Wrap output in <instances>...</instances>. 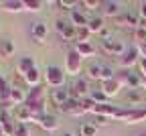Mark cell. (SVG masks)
<instances>
[{
  "label": "cell",
  "mask_w": 146,
  "mask_h": 136,
  "mask_svg": "<svg viewBox=\"0 0 146 136\" xmlns=\"http://www.w3.org/2000/svg\"><path fill=\"white\" fill-rule=\"evenodd\" d=\"M14 53V43L10 39H4V41H0V55L2 57H10Z\"/></svg>",
  "instance_id": "cell-27"
},
{
  "label": "cell",
  "mask_w": 146,
  "mask_h": 136,
  "mask_svg": "<svg viewBox=\"0 0 146 136\" xmlns=\"http://www.w3.org/2000/svg\"><path fill=\"white\" fill-rule=\"evenodd\" d=\"M8 102H10V104H14L16 108H18V106H25V104H27V93H25L23 89L14 87V89L10 91V98H8Z\"/></svg>",
  "instance_id": "cell-20"
},
{
  "label": "cell",
  "mask_w": 146,
  "mask_h": 136,
  "mask_svg": "<svg viewBox=\"0 0 146 136\" xmlns=\"http://www.w3.org/2000/svg\"><path fill=\"white\" fill-rule=\"evenodd\" d=\"M45 37H47V25L41 21H35L31 23V39L36 45H43L45 43Z\"/></svg>",
  "instance_id": "cell-8"
},
{
  "label": "cell",
  "mask_w": 146,
  "mask_h": 136,
  "mask_svg": "<svg viewBox=\"0 0 146 136\" xmlns=\"http://www.w3.org/2000/svg\"><path fill=\"white\" fill-rule=\"evenodd\" d=\"M12 136H31V124L16 122V124H14V134H12Z\"/></svg>",
  "instance_id": "cell-29"
},
{
  "label": "cell",
  "mask_w": 146,
  "mask_h": 136,
  "mask_svg": "<svg viewBox=\"0 0 146 136\" xmlns=\"http://www.w3.org/2000/svg\"><path fill=\"white\" fill-rule=\"evenodd\" d=\"M89 100L94 102V104H108V95L102 91V89H94L89 95Z\"/></svg>",
  "instance_id": "cell-30"
},
{
  "label": "cell",
  "mask_w": 146,
  "mask_h": 136,
  "mask_svg": "<svg viewBox=\"0 0 146 136\" xmlns=\"http://www.w3.org/2000/svg\"><path fill=\"white\" fill-rule=\"evenodd\" d=\"M138 136H146V132H140V134H138Z\"/></svg>",
  "instance_id": "cell-40"
},
{
  "label": "cell",
  "mask_w": 146,
  "mask_h": 136,
  "mask_svg": "<svg viewBox=\"0 0 146 136\" xmlns=\"http://www.w3.org/2000/svg\"><path fill=\"white\" fill-rule=\"evenodd\" d=\"M49 100H51V104L63 108V106L71 100V93H69V89H65V87H57V89H51Z\"/></svg>",
  "instance_id": "cell-7"
},
{
  "label": "cell",
  "mask_w": 146,
  "mask_h": 136,
  "mask_svg": "<svg viewBox=\"0 0 146 136\" xmlns=\"http://www.w3.org/2000/svg\"><path fill=\"white\" fill-rule=\"evenodd\" d=\"M71 23L75 25V27H87L89 18H87L79 8H73V10H71Z\"/></svg>",
  "instance_id": "cell-21"
},
{
  "label": "cell",
  "mask_w": 146,
  "mask_h": 136,
  "mask_svg": "<svg viewBox=\"0 0 146 136\" xmlns=\"http://www.w3.org/2000/svg\"><path fill=\"white\" fill-rule=\"evenodd\" d=\"M138 49H140V53L146 57V43H140V45H138Z\"/></svg>",
  "instance_id": "cell-37"
},
{
  "label": "cell",
  "mask_w": 146,
  "mask_h": 136,
  "mask_svg": "<svg viewBox=\"0 0 146 136\" xmlns=\"http://www.w3.org/2000/svg\"><path fill=\"white\" fill-rule=\"evenodd\" d=\"M140 59H138V49L136 47H128V51H126V55L122 57V65L124 67H132L134 63H138Z\"/></svg>",
  "instance_id": "cell-18"
},
{
  "label": "cell",
  "mask_w": 146,
  "mask_h": 136,
  "mask_svg": "<svg viewBox=\"0 0 146 136\" xmlns=\"http://www.w3.org/2000/svg\"><path fill=\"white\" fill-rule=\"evenodd\" d=\"M96 132H98L96 124H83L79 128V136H96Z\"/></svg>",
  "instance_id": "cell-32"
},
{
  "label": "cell",
  "mask_w": 146,
  "mask_h": 136,
  "mask_svg": "<svg viewBox=\"0 0 146 136\" xmlns=\"http://www.w3.org/2000/svg\"><path fill=\"white\" fill-rule=\"evenodd\" d=\"M138 67H140L142 73H146V57H142V59L138 61Z\"/></svg>",
  "instance_id": "cell-36"
},
{
  "label": "cell",
  "mask_w": 146,
  "mask_h": 136,
  "mask_svg": "<svg viewBox=\"0 0 146 136\" xmlns=\"http://www.w3.org/2000/svg\"><path fill=\"white\" fill-rule=\"evenodd\" d=\"M81 59H83V57H81L75 49L69 51V53H67V61H65V73L77 75V73H79V67H81Z\"/></svg>",
  "instance_id": "cell-4"
},
{
  "label": "cell",
  "mask_w": 146,
  "mask_h": 136,
  "mask_svg": "<svg viewBox=\"0 0 146 136\" xmlns=\"http://www.w3.org/2000/svg\"><path fill=\"white\" fill-rule=\"evenodd\" d=\"M126 102H128V106H132V108H140L144 104L142 89H128L126 91Z\"/></svg>",
  "instance_id": "cell-13"
},
{
  "label": "cell",
  "mask_w": 146,
  "mask_h": 136,
  "mask_svg": "<svg viewBox=\"0 0 146 136\" xmlns=\"http://www.w3.org/2000/svg\"><path fill=\"white\" fill-rule=\"evenodd\" d=\"M63 136H75V134H71V132H65V134H63Z\"/></svg>",
  "instance_id": "cell-39"
},
{
  "label": "cell",
  "mask_w": 146,
  "mask_h": 136,
  "mask_svg": "<svg viewBox=\"0 0 146 136\" xmlns=\"http://www.w3.org/2000/svg\"><path fill=\"white\" fill-rule=\"evenodd\" d=\"M87 89H89V85H87V79H73L71 81V85H69V93H71V98L73 100H79V98H83V95L87 93Z\"/></svg>",
  "instance_id": "cell-9"
},
{
  "label": "cell",
  "mask_w": 146,
  "mask_h": 136,
  "mask_svg": "<svg viewBox=\"0 0 146 136\" xmlns=\"http://www.w3.org/2000/svg\"><path fill=\"white\" fill-rule=\"evenodd\" d=\"M87 27H89V31L91 33H102L106 27H104V18L102 16H91L89 18V23H87Z\"/></svg>",
  "instance_id": "cell-25"
},
{
  "label": "cell",
  "mask_w": 146,
  "mask_h": 136,
  "mask_svg": "<svg viewBox=\"0 0 146 136\" xmlns=\"http://www.w3.org/2000/svg\"><path fill=\"white\" fill-rule=\"evenodd\" d=\"M120 87H122V83L116 79V77H114V79H108V81H102V91L108 95V98H110V95H116L120 91Z\"/></svg>",
  "instance_id": "cell-16"
},
{
  "label": "cell",
  "mask_w": 146,
  "mask_h": 136,
  "mask_svg": "<svg viewBox=\"0 0 146 136\" xmlns=\"http://www.w3.org/2000/svg\"><path fill=\"white\" fill-rule=\"evenodd\" d=\"M94 35L89 31V27H77V43H89V37Z\"/></svg>",
  "instance_id": "cell-28"
},
{
  "label": "cell",
  "mask_w": 146,
  "mask_h": 136,
  "mask_svg": "<svg viewBox=\"0 0 146 136\" xmlns=\"http://www.w3.org/2000/svg\"><path fill=\"white\" fill-rule=\"evenodd\" d=\"M14 118H16V122L29 124L31 120H35V114H33L27 106H18V108H14Z\"/></svg>",
  "instance_id": "cell-15"
},
{
  "label": "cell",
  "mask_w": 146,
  "mask_h": 136,
  "mask_svg": "<svg viewBox=\"0 0 146 136\" xmlns=\"http://www.w3.org/2000/svg\"><path fill=\"white\" fill-rule=\"evenodd\" d=\"M0 8L8 10V12H21V10H25V2L23 0H6V2L0 4Z\"/></svg>",
  "instance_id": "cell-22"
},
{
  "label": "cell",
  "mask_w": 146,
  "mask_h": 136,
  "mask_svg": "<svg viewBox=\"0 0 146 136\" xmlns=\"http://www.w3.org/2000/svg\"><path fill=\"white\" fill-rule=\"evenodd\" d=\"M138 27H140V29H144V31H146V18H140V25H138Z\"/></svg>",
  "instance_id": "cell-38"
},
{
  "label": "cell",
  "mask_w": 146,
  "mask_h": 136,
  "mask_svg": "<svg viewBox=\"0 0 146 136\" xmlns=\"http://www.w3.org/2000/svg\"><path fill=\"white\" fill-rule=\"evenodd\" d=\"M138 6H140V18H146V0H144V2H140Z\"/></svg>",
  "instance_id": "cell-34"
},
{
  "label": "cell",
  "mask_w": 146,
  "mask_h": 136,
  "mask_svg": "<svg viewBox=\"0 0 146 136\" xmlns=\"http://www.w3.org/2000/svg\"><path fill=\"white\" fill-rule=\"evenodd\" d=\"M43 6H45L43 0H27L25 2V10H31V12H39Z\"/></svg>",
  "instance_id": "cell-31"
},
{
  "label": "cell",
  "mask_w": 146,
  "mask_h": 136,
  "mask_svg": "<svg viewBox=\"0 0 146 136\" xmlns=\"http://www.w3.org/2000/svg\"><path fill=\"white\" fill-rule=\"evenodd\" d=\"M104 63H100V61H91V63H87V67H85V73H87V79H96V81H102V77H104Z\"/></svg>",
  "instance_id": "cell-10"
},
{
  "label": "cell",
  "mask_w": 146,
  "mask_h": 136,
  "mask_svg": "<svg viewBox=\"0 0 146 136\" xmlns=\"http://www.w3.org/2000/svg\"><path fill=\"white\" fill-rule=\"evenodd\" d=\"M57 6L61 10H73V6H79V2H75V0H59Z\"/></svg>",
  "instance_id": "cell-33"
},
{
  "label": "cell",
  "mask_w": 146,
  "mask_h": 136,
  "mask_svg": "<svg viewBox=\"0 0 146 136\" xmlns=\"http://www.w3.org/2000/svg\"><path fill=\"white\" fill-rule=\"evenodd\" d=\"M75 51H77L81 57H89V55L96 53V47L91 45V43H77V45H75Z\"/></svg>",
  "instance_id": "cell-26"
},
{
  "label": "cell",
  "mask_w": 146,
  "mask_h": 136,
  "mask_svg": "<svg viewBox=\"0 0 146 136\" xmlns=\"http://www.w3.org/2000/svg\"><path fill=\"white\" fill-rule=\"evenodd\" d=\"M94 122H96V126H98V124H108V118H106V116H96Z\"/></svg>",
  "instance_id": "cell-35"
},
{
  "label": "cell",
  "mask_w": 146,
  "mask_h": 136,
  "mask_svg": "<svg viewBox=\"0 0 146 136\" xmlns=\"http://www.w3.org/2000/svg\"><path fill=\"white\" fill-rule=\"evenodd\" d=\"M45 81L47 85H51L53 89H57V87H63L65 85V71L57 65H49L47 71H45Z\"/></svg>",
  "instance_id": "cell-2"
},
{
  "label": "cell",
  "mask_w": 146,
  "mask_h": 136,
  "mask_svg": "<svg viewBox=\"0 0 146 136\" xmlns=\"http://www.w3.org/2000/svg\"><path fill=\"white\" fill-rule=\"evenodd\" d=\"M102 10H104V14H108V16H116V18H118L120 2H116V0H112V2H102Z\"/></svg>",
  "instance_id": "cell-23"
},
{
  "label": "cell",
  "mask_w": 146,
  "mask_h": 136,
  "mask_svg": "<svg viewBox=\"0 0 146 136\" xmlns=\"http://www.w3.org/2000/svg\"><path fill=\"white\" fill-rule=\"evenodd\" d=\"M102 49L108 55H114V57H124L128 51L124 41H102Z\"/></svg>",
  "instance_id": "cell-5"
},
{
  "label": "cell",
  "mask_w": 146,
  "mask_h": 136,
  "mask_svg": "<svg viewBox=\"0 0 146 136\" xmlns=\"http://www.w3.org/2000/svg\"><path fill=\"white\" fill-rule=\"evenodd\" d=\"M118 110L120 108H116V106H110V104H96V108H94V116H106V118H116V114H118Z\"/></svg>",
  "instance_id": "cell-12"
},
{
  "label": "cell",
  "mask_w": 146,
  "mask_h": 136,
  "mask_svg": "<svg viewBox=\"0 0 146 136\" xmlns=\"http://www.w3.org/2000/svg\"><path fill=\"white\" fill-rule=\"evenodd\" d=\"M31 69H35V59H33V57H23V59L16 63V71L21 73L23 77H25Z\"/></svg>",
  "instance_id": "cell-19"
},
{
  "label": "cell",
  "mask_w": 146,
  "mask_h": 136,
  "mask_svg": "<svg viewBox=\"0 0 146 136\" xmlns=\"http://www.w3.org/2000/svg\"><path fill=\"white\" fill-rule=\"evenodd\" d=\"M116 79L122 83V85H128V89H138L142 77L138 73H130V71H124V73H118Z\"/></svg>",
  "instance_id": "cell-6"
},
{
  "label": "cell",
  "mask_w": 146,
  "mask_h": 136,
  "mask_svg": "<svg viewBox=\"0 0 146 136\" xmlns=\"http://www.w3.org/2000/svg\"><path fill=\"white\" fill-rule=\"evenodd\" d=\"M25 81H27L31 87H36V85L41 83V73H39V69H36V67H35V69H31V71L25 75Z\"/></svg>",
  "instance_id": "cell-24"
},
{
  "label": "cell",
  "mask_w": 146,
  "mask_h": 136,
  "mask_svg": "<svg viewBox=\"0 0 146 136\" xmlns=\"http://www.w3.org/2000/svg\"><path fill=\"white\" fill-rule=\"evenodd\" d=\"M55 31H57L65 41H73V39L77 37V27L73 25L71 21H55Z\"/></svg>",
  "instance_id": "cell-3"
},
{
  "label": "cell",
  "mask_w": 146,
  "mask_h": 136,
  "mask_svg": "<svg viewBox=\"0 0 146 136\" xmlns=\"http://www.w3.org/2000/svg\"><path fill=\"white\" fill-rule=\"evenodd\" d=\"M61 110L67 112V114H73V116H81V114H85V110L81 108V100H73V98H71Z\"/></svg>",
  "instance_id": "cell-17"
},
{
  "label": "cell",
  "mask_w": 146,
  "mask_h": 136,
  "mask_svg": "<svg viewBox=\"0 0 146 136\" xmlns=\"http://www.w3.org/2000/svg\"><path fill=\"white\" fill-rule=\"evenodd\" d=\"M116 23L120 27H138L140 25V18H138L136 12H126V14H120L116 18Z\"/></svg>",
  "instance_id": "cell-14"
},
{
  "label": "cell",
  "mask_w": 146,
  "mask_h": 136,
  "mask_svg": "<svg viewBox=\"0 0 146 136\" xmlns=\"http://www.w3.org/2000/svg\"><path fill=\"white\" fill-rule=\"evenodd\" d=\"M35 122L39 124L43 130H47V132H53V130H57V128H59L57 118H55V116H51V114H43V116H39V118H36Z\"/></svg>",
  "instance_id": "cell-11"
},
{
  "label": "cell",
  "mask_w": 146,
  "mask_h": 136,
  "mask_svg": "<svg viewBox=\"0 0 146 136\" xmlns=\"http://www.w3.org/2000/svg\"><path fill=\"white\" fill-rule=\"evenodd\" d=\"M33 114H35V120L43 116V106H45V91L41 85H36L31 89V93H27V104H25Z\"/></svg>",
  "instance_id": "cell-1"
}]
</instances>
